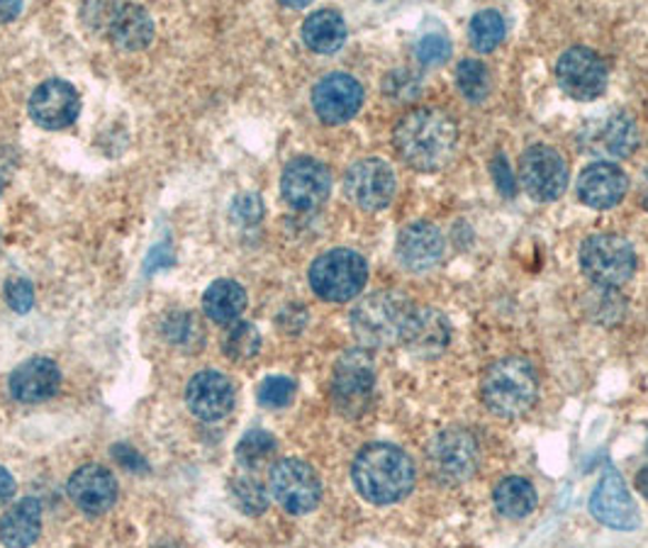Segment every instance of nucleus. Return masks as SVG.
Instances as JSON below:
<instances>
[{
	"instance_id": "obj_20",
	"label": "nucleus",
	"mask_w": 648,
	"mask_h": 548,
	"mask_svg": "<svg viewBox=\"0 0 648 548\" xmlns=\"http://www.w3.org/2000/svg\"><path fill=\"white\" fill-rule=\"evenodd\" d=\"M69 497L85 515H105L118 500V480L103 466H81L69 478Z\"/></svg>"
},
{
	"instance_id": "obj_39",
	"label": "nucleus",
	"mask_w": 648,
	"mask_h": 548,
	"mask_svg": "<svg viewBox=\"0 0 648 548\" xmlns=\"http://www.w3.org/2000/svg\"><path fill=\"white\" fill-rule=\"evenodd\" d=\"M264 217V205H261L259 195H240L232 203V220L240 224H254Z\"/></svg>"
},
{
	"instance_id": "obj_12",
	"label": "nucleus",
	"mask_w": 648,
	"mask_h": 548,
	"mask_svg": "<svg viewBox=\"0 0 648 548\" xmlns=\"http://www.w3.org/2000/svg\"><path fill=\"white\" fill-rule=\"evenodd\" d=\"M519 181L534 201L551 203L566 191L568 166L554 146L534 144L519 159Z\"/></svg>"
},
{
	"instance_id": "obj_36",
	"label": "nucleus",
	"mask_w": 648,
	"mask_h": 548,
	"mask_svg": "<svg viewBox=\"0 0 648 548\" xmlns=\"http://www.w3.org/2000/svg\"><path fill=\"white\" fill-rule=\"evenodd\" d=\"M383 89H385V95H388L391 101L409 103V101H415V98L419 95V81H417L415 73H409L405 69H397V71H393V73H388V77H385Z\"/></svg>"
},
{
	"instance_id": "obj_26",
	"label": "nucleus",
	"mask_w": 648,
	"mask_h": 548,
	"mask_svg": "<svg viewBox=\"0 0 648 548\" xmlns=\"http://www.w3.org/2000/svg\"><path fill=\"white\" fill-rule=\"evenodd\" d=\"M246 307V291L236 281H215L203 295L205 315L217 325H232Z\"/></svg>"
},
{
	"instance_id": "obj_17",
	"label": "nucleus",
	"mask_w": 648,
	"mask_h": 548,
	"mask_svg": "<svg viewBox=\"0 0 648 548\" xmlns=\"http://www.w3.org/2000/svg\"><path fill=\"white\" fill-rule=\"evenodd\" d=\"M364 105V89L348 73H330L317 81L313 91V108L317 118L327 124H342L352 120Z\"/></svg>"
},
{
	"instance_id": "obj_22",
	"label": "nucleus",
	"mask_w": 648,
	"mask_h": 548,
	"mask_svg": "<svg viewBox=\"0 0 648 548\" xmlns=\"http://www.w3.org/2000/svg\"><path fill=\"white\" fill-rule=\"evenodd\" d=\"M629 189L627 173L609 161H595L580 173L578 197L595 210H609L625 201Z\"/></svg>"
},
{
	"instance_id": "obj_23",
	"label": "nucleus",
	"mask_w": 648,
	"mask_h": 548,
	"mask_svg": "<svg viewBox=\"0 0 648 548\" xmlns=\"http://www.w3.org/2000/svg\"><path fill=\"white\" fill-rule=\"evenodd\" d=\"M8 385L12 397L20 403H44L59 390L61 371L52 358L37 356L12 371Z\"/></svg>"
},
{
	"instance_id": "obj_28",
	"label": "nucleus",
	"mask_w": 648,
	"mask_h": 548,
	"mask_svg": "<svg viewBox=\"0 0 648 548\" xmlns=\"http://www.w3.org/2000/svg\"><path fill=\"white\" fill-rule=\"evenodd\" d=\"M603 152L609 156H629L639 144L637 124L627 115V112H617L615 118H609L600 132Z\"/></svg>"
},
{
	"instance_id": "obj_35",
	"label": "nucleus",
	"mask_w": 648,
	"mask_h": 548,
	"mask_svg": "<svg viewBox=\"0 0 648 548\" xmlns=\"http://www.w3.org/2000/svg\"><path fill=\"white\" fill-rule=\"evenodd\" d=\"M295 397V380L288 376H269L259 385V403L271 409L288 407Z\"/></svg>"
},
{
	"instance_id": "obj_1",
	"label": "nucleus",
	"mask_w": 648,
	"mask_h": 548,
	"mask_svg": "<svg viewBox=\"0 0 648 548\" xmlns=\"http://www.w3.org/2000/svg\"><path fill=\"white\" fill-rule=\"evenodd\" d=\"M393 146L407 166L442 171L456 154L458 128L454 118L439 108H415L395 124Z\"/></svg>"
},
{
	"instance_id": "obj_25",
	"label": "nucleus",
	"mask_w": 648,
	"mask_h": 548,
	"mask_svg": "<svg viewBox=\"0 0 648 548\" xmlns=\"http://www.w3.org/2000/svg\"><path fill=\"white\" fill-rule=\"evenodd\" d=\"M303 40L317 54H332L346 42V22L336 10H317L303 24Z\"/></svg>"
},
{
	"instance_id": "obj_5",
	"label": "nucleus",
	"mask_w": 648,
	"mask_h": 548,
	"mask_svg": "<svg viewBox=\"0 0 648 548\" xmlns=\"http://www.w3.org/2000/svg\"><path fill=\"white\" fill-rule=\"evenodd\" d=\"M368 281L366 258L352 248H332L310 266V288L327 303H348Z\"/></svg>"
},
{
	"instance_id": "obj_13",
	"label": "nucleus",
	"mask_w": 648,
	"mask_h": 548,
	"mask_svg": "<svg viewBox=\"0 0 648 548\" xmlns=\"http://www.w3.org/2000/svg\"><path fill=\"white\" fill-rule=\"evenodd\" d=\"M556 79L576 101H595L607 89V67L603 57L588 47H573L556 64Z\"/></svg>"
},
{
	"instance_id": "obj_10",
	"label": "nucleus",
	"mask_w": 648,
	"mask_h": 548,
	"mask_svg": "<svg viewBox=\"0 0 648 548\" xmlns=\"http://www.w3.org/2000/svg\"><path fill=\"white\" fill-rule=\"evenodd\" d=\"M397 191L395 171L378 156H366L354 161L344 176V193L348 201L366 213L388 207Z\"/></svg>"
},
{
	"instance_id": "obj_38",
	"label": "nucleus",
	"mask_w": 648,
	"mask_h": 548,
	"mask_svg": "<svg viewBox=\"0 0 648 548\" xmlns=\"http://www.w3.org/2000/svg\"><path fill=\"white\" fill-rule=\"evenodd\" d=\"M448 57H452V42H448L444 34H427L417 42V59L422 64L427 67L444 64Z\"/></svg>"
},
{
	"instance_id": "obj_8",
	"label": "nucleus",
	"mask_w": 648,
	"mask_h": 548,
	"mask_svg": "<svg viewBox=\"0 0 648 548\" xmlns=\"http://www.w3.org/2000/svg\"><path fill=\"white\" fill-rule=\"evenodd\" d=\"M269 488L285 513L307 515L320 505L322 483L317 470L301 458H283L271 468Z\"/></svg>"
},
{
	"instance_id": "obj_18",
	"label": "nucleus",
	"mask_w": 648,
	"mask_h": 548,
	"mask_svg": "<svg viewBox=\"0 0 648 548\" xmlns=\"http://www.w3.org/2000/svg\"><path fill=\"white\" fill-rule=\"evenodd\" d=\"M185 405L203 422L224 419L234 407V385L220 371H201L189 380Z\"/></svg>"
},
{
	"instance_id": "obj_41",
	"label": "nucleus",
	"mask_w": 648,
	"mask_h": 548,
	"mask_svg": "<svg viewBox=\"0 0 648 548\" xmlns=\"http://www.w3.org/2000/svg\"><path fill=\"white\" fill-rule=\"evenodd\" d=\"M112 458L118 460V464L124 468V470H130V473H144L146 470V460L140 456V451H134V448L130 446H124V444H118V446H112Z\"/></svg>"
},
{
	"instance_id": "obj_33",
	"label": "nucleus",
	"mask_w": 648,
	"mask_h": 548,
	"mask_svg": "<svg viewBox=\"0 0 648 548\" xmlns=\"http://www.w3.org/2000/svg\"><path fill=\"white\" fill-rule=\"evenodd\" d=\"M232 503L242 515L259 517L269 509V493L256 478L244 476L232 480Z\"/></svg>"
},
{
	"instance_id": "obj_16",
	"label": "nucleus",
	"mask_w": 648,
	"mask_h": 548,
	"mask_svg": "<svg viewBox=\"0 0 648 548\" xmlns=\"http://www.w3.org/2000/svg\"><path fill=\"white\" fill-rule=\"evenodd\" d=\"M79 91L64 79H49L30 95V118L44 130H64L77 122Z\"/></svg>"
},
{
	"instance_id": "obj_21",
	"label": "nucleus",
	"mask_w": 648,
	"mask_h": 548,
	"mask_svg": "<svg viewBox=\"0 0 648 548\" xmlns=\"http://www.w3.org/2000/svg\"><path fill=\"white\" fill-rule=\"evenodd\" d=\"M395 254L407 271H432L444 256V236L429 222H413L397 234Z\"/></svg>"
},
{
	"instance_id": "obj_27",
	"label": "nucleus",
	"mask_w": 648,
	"mask_h": 548,
	"mask_svg": "<svg viewBox=\"0 0 648 548\" xmlns=\"http://www.w3.org/2000/svg\"><path fill=\"white\" fill-rule=\"evenodd\" d=\"M493 500L497 513L507 519H522L529 517L534 509H537V490L527 478H505L497 483V488L493 493Z\"/></svg>"
},
{
	"instance_id": "obj_9",
	"label": "nucleus",
	"mask_w": 648,
	"mask_h": 548,
	"mask_svg": "<svg viewBox=\"0 0 648 548\" xmlns=\"http://www.w3.org/2000/svg\"><path fill=\"white\" fill-rule=\"evenodd\" d=\"M429 468L442 483H464L480 464V448L476 437L466 429H446L436 434L427 448Z\"/></svg>"
},
{
	"instance_id": "obj_11",
	"label": "nucleus",
	"mask_w": 648,
	"mask_h": 548,
	"mask_svg": "<svg viewBox=\"0 0 648 548\" xmlns=\"http://www.w3.org/2000/svg\"><path fill=\"white\" fill-rule=\"evenodd\" d=\"M83 12H93L91 22L98 30H103L112 44L128 52H140L154 40V20L140 6H112V3H95Z\"/></svg>"
},
{
	"instance_id": "obj_14",
	"label": "nucleus",
	"mask_w": 648,
	"mask_h": 548,
	"mask_svg": "<svg viewBox=\"0 0 648 548\" xmlns=\"http://www.w3.org/2000/svg\"><path fill=\"white\" fill-rule=\"evenodd\" d=\"M281 193L295 210H315L332 193V173L313 156H297L283 169Z\"/></svg>"
},
{
	"instance_id": "obj_7",
	"label": "nucleus",
	"mask_w": 648,
	"mask_h": 548,
	"mask_svg": "<svg viewBox=\"0 0 648 548\" xmlns=\"http://www.w3.org/2000/svg\"><path fill=\"white\" fill-rule=\"evenodd\" d=\"M376 388V364L364 348H352L342 354L334 366L332 397L344 417H361L373 400Z\"/></svg>"
},
{
	"instance_id": "obj_34",
	"label": "nucleus",
	"mask_w": 648,
	"mask_h": 548,
	"mask_svg": "<svg viewBox=\"0 0 648 548\" xmlns=\"http://www.w3.org/2000/svg\"><path fill=\"white\" fill-rule=\"evenodd\" d=\"M164 336L176 346H198L203 336V327L198 325L193 313H176L169 315L164 322Z\"/></svg>"
},
{
	"instance_id": "obj_45",
	"label": "nucleus",
	"mask_w": 648,
	"mask_h": 548,
	"mask_svg": "<svg viewBox=\"0 0 648 548\" xmlns=\"http://www.w3.org/2000/svg\"><path fill=\"white\" fill-rule=\"evenodd\" d=\"M641 201H644V207L648 210V169L644 171V179H641Z\"/></svg>"
},
{
	"instance_id": "obj_6",
	"label": "nucleus",
	"mask_w": 648,
	"mask_h": 548,
	"mask_svg": "<svg viewBox=\"0 0 648 548\" xmlns=\"http://www.w3.org/2000/svg\"><path fill=\"white\" fill-rule=\"evenodd\" d=\"M580 268L603 288H619L637 271V252L619 234H593L580 246Z\"/></svg>"
},
{
	"instance_id": "obj_2",
	"label": "nucleus",
	"mask_w": 648,
	"mask_h": 548,
	"mask_svg": "<svg viewBox=\"0 0 648 548\" xmlns=\"http://www.w3.org/2000/svg\"><path fill=\"white\" fill-rule=\"evenodd\" d=\"M415 464L393 444H368L352 466L356 493L371 505L401 503L415 488Z\"/></svg>"
},
{
	"instance_id": "obj_37",
	"label": "nucleus",
	"mask_w": 648,
	"mask_h": 548,
	"mask_svg": "<svg viewBox=\"0 0 648 548\" xmlns=\"http://www.w3.org/2000/svg\"><path fill=\"white\" fill-rule=\"evenodd\" d=\"M6 301L10 305L12 313L18 315H28L34 307V288L28 278L12 276L6 283Z\"/></svg>"
},
{
	"instance_id": "obj_43",
	"label": "nucleus",
	"mask_w": 648,
	"mask_h": 548,
	"mask_svg": "<svg viewBox=\"0 0 648 548\" xmlns=\"http://www.w3.org/2000/svg\"><path fill=\"white\" fill-rule=\"evenodd\" d=\"M634 488H637L646 497V500H648V466H644L637 473V478H634Z\"/></svg>"
},
{
	"instance_id": "obj_30",
	"label": "nucleus",
	"mask_w": 648,
	"mask_h": 548,
	"mask_svg": "<svg viewBox=\"0 0 648 548\" xmlns=\"http://www.w3.org/2000/svg\"><path fill=\"white\" fill-rule=\"evenodd\" d=\"M456 83L470 103H483L490 95V71L478 59L458 61Z\"/></svg>"
},
{
	"instance_id": "obj_3",
	"label": "nucleus",
	"mask_w": 648,
	"mask_h": 548,
	"mask_svg": "<svg viewBox=\"0 0 648 548\" xmlns=\"http://www.w3.org/2000/svg\"><path fill=\"white\" fill-rule=\"evenodd\" d=\"M485 407L497 417L525 415L539 395V376L531 361L507 356L495 361L480 385Z\"/></svg>"
},
{
	"instance_id": "obj_46",
	"label": "nucleus",
	"mask_w": 648,
	"mask_h": 548,
	"mask_svg": "<svg viewBox=\"0 0 648 548\" xmlns=\"http://www.w3.org/2000/svg\"><path fill=\"white\" fill-rule=\"evenodd\" d=\"M646 451H648V444H646Z\"/></svg>"
},
{
	"instance_id": "obj_29",
	"label": "nucleus",
	"mask_w": 648,
	"mask_h": 548,
	"mask_svg": "<svg viewBox=\"0 0 648 548\" xmlns=\"http://www.w3.org/2000/svg\"><path fill=\"white\" fill-rule=\"evenodd\" d=\"M468 34H470L473 49L488 54L493 52V49L500 47V42L505 40V20L497 10H480L473 16Z\"/></svg>"
},
{
	"instance_id": "obj_44",
	"label": "nucleus",
	"mask_w": 648,
	"mask_h": 548,
	"mask_svg": "<svg viewBox=\"0 0 648 548\" xmlns=\"http://www.w3.org/2000/svg\"><path fill=\"white\" fill-rule=\"evenodd\" d=\"M22 8L20 3H0V22H8L18 16Z\"/></svg>"
},
{
	"instance_id": "obj_19",
	"label": "nucleus",
	"mask_w": 648,
	"mask_h": 548,
	"mask_svg": "<svg viewBox=\"0 0 648 548\" xmlns=\"http://www.w3.org/2000/svg\"><path fill=\"white\" fill-rule=\"evenodd\" d=\"M401 342L409 352L425 358H434L446 352L448 342H452V325L439 309L429 305H415L409 313Z\"/></svg>"
},
{
	"instance_id": "obj_15",
	"label": "nucleus",
	"mask_w": 648,
	"mask_h": 548,
	"mask_svg": "<svg viewBox=\"0 0 648 548\" xmlns=\"http://www.w3.org/2000/svg\"><path fill=\"white\" fill-rule=\"evenodd\" d=\"M590 515L600 525L617 531H634L641 525L639 509L634 505L625 478L617 470H607L590 495Z\"/></svg>"
},
{
	"instance_id": "obj_42",
	"label": "nucleus",
	"mask_w": 648,
	"mask_h": 548,
	"mask_svg": "<svg viewBox=\"0 0 648 548\" xmlns=\"http://www.w3.org/2000/svg\"><path fill=\"white\" fill-rule=\"evenodd\" d=\"M16 495V478L10 476V470L0 466V507L10 503V497Z\"/></svg>"
},
{
	"instance_id": "obj_32",
	"label": "nucleus",
	"mask_w": 648,
	"mask_h": 548,
	"mask_svg": "<svg viewBox=\"0 0 648 548\" xmlns=\"http://www.w3.org/2000/svg\"><path fill=\"white\" fill-rule=\"evenodd\" d=\"M273 454H276V439H273L264 429L246 432L242 442L236 444V460H240L244 468H252V470L264 466Z\"/></svg>"
},
{
	"instance_id": "obj_31",
	"label": "nucleus",
	"mask_w": 648,
	"mask_h": 548,
	"mask_svg": "<svg viewBox=\"0 0 648 548\" xmlns=\"http://www.w3.org/2000/svg\"><path fill=\"white\" fill-rule=\"evenodd\" d=\"M261 348V334L249 322H236L222 336V352L232 361H249L259 354Z\"/></svg>"
},
{
	"instance_id": "obj_4",
	"label": "nucleus",
	"mask_w": 648,
	"mask_h": 548,
	"mask_svg": "<svg viewBox=\"0 0 648 548\" xmlns=\"http://www.w3.org/2000/svg\"><path fill=\"white\" fill-rule=\"evenodd\" d=\"M413 303L403 293L395 291H378L366 295L352 313V329L356 339L368 346H391L401 342L405 322L413 313Z\"/></svg>"
},
{
	"instance_id": "obj_40",
	"label": "nucleus",
	"mask_w": 648,
	"mask_h": 548,
	"mask_svg": "<svg viewBox=\"0 0 648 548\" xmlns=\"http://www.w3.org/2000/svg\"><path fill=\"white\" fill-rule=\"evenodd\" d=\"M490 173H493V179H495L497 191H500L505 197H513L517 193V183H515V176H513V169H509L507 159L503 154H497L493 159Z\"/></svg>"
},
{
	"instance_id": "obj_24",
	"label": "nucleus",
	"mask_w": 648,
	"mask_h": 548,
	"mask_svg": "<svg viewBox=\"0 0 648 548\" xmlns=\"http://www.w3.org/2000/svg\"><path fill=\"white\" fill-rule=\"evenodd\" d=\"M42 529V505L24 497L0 519V541L6 548H30Z\"/></svg>"
}]
</instances>
